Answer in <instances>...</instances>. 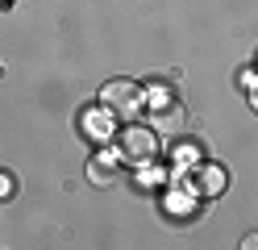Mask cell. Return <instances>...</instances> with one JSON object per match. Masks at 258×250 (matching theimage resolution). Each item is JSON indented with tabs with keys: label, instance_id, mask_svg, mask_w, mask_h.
Here are the masks:
<instances>
[{
	"label": "cell",
	"instance_id": "cell-1",
	"mask_svg": "<svg viewBox=\"0 0 258 250\" xmlns=\"http://www.w3.org/2000/svg\"><path fill=\"white\" fill-rule=\"evenodd\" d=\"M142 92L138 83H129V79H108L104 88H100V109L112 113V117H134L142 109Z\"/></svg>",
	"mask_w": 258,
	"mask_h": 250
},
{
	"label": "cell",
	"instance_id": "cell-2",
	"mask_svg": "<svg viewBox=\"0 0 258 250\" xmlns=\"http://www.w3.org/2000/svg\"><path fill=\"white\" fill-rule=\"evenodd\" d=\"M117 150H121V159H129V163H150V159L158 155V142H154L150 129L129 125L121 138H117Z\"/></svg>",
	"mask_w": 258,
	"mask_h": 250
},
{
	"label": "cell",
	"instance_id": "cell-3",
	"mask_svg": "<svg viewBox=\"0 0 258 250\" xmlns=\"http://www.w3.org/2000/svg\"><path fill=\"white\" fill-rule=\"evenodd\" d=\"M88 179L96 183V188H108V183L117 179V171H112V163H96V159H92V163H88Z\"/></svg>",
	"mask_w": 258,
	"mask_h": 250
},
{
	"label": "cell",
	"instance_id": "cell-4",
	"mask_svg": "<svg viewBox=\"0 0 258 250\" xmlns=\"http://www.w3.org/2000/svg\"><path fill=\"white\" fill-rule=\"evenodd\" d=\"M154 125H158V129H179V125H183L179 105H167V113H163V109H154Z\"/></svg>",
	"mask_w": 258,
	"mask_h": 250
},
{
	"label": "cell",
	"instance_id": "cell-5",
	"mask_svg": "<svg viewBox=\"0 0 258 250\" xmlns=\"http://www.w3.org/2000/svg\"><path fill=\"white\" fill-rule=\"evenodd\" d=\"M221 171H217V167H208V171H204V192H221Z\"/></svg>",
	"mask_w": 258,
	"mask_h": 250
},
{
	"label": "cell",
	"instance_id": "cell-6",
	"mask_svg": "<svg viewBox=\"0 0 258 250\" xmlns=\"http://www.w3.org/2000/svg\"><path fill=\"white\" fill-rule=\"evenodd\" d=\"M246 250H258V233H246V242H241Z\"/></svg>",
	"mask_w": 258,
	"mask_h": 250
},
{
	"label": "cell",
	"instance_id": "cell-7",
	"mask_svg": "<svg viewBox=\"0 0 258 250\" xmlns=\"http://www.w3.org/2000/svg\"><path fill=\"white\" fill-rule=\"evenodd\" d=\"M0 196H13V183L9 179H0Z\"/></svg>",
	"mask_w": 258,
	"mask_h": 250
},
{
	"label": "cell",
	"instance_id": "cell-8",
	"mask_svg": "<svg viewBox=\"0 0 258 250\" xmlns=\"http://www.w3.org/2000/svg\"><path fill=\"white\" fill-rule=\"evenodd\" d=\"M250 100H254V109H258V88H254V96H250Z\"/></svg>",
	"mask_w": 258,
	"mask_h": 250
}]
</instances>
